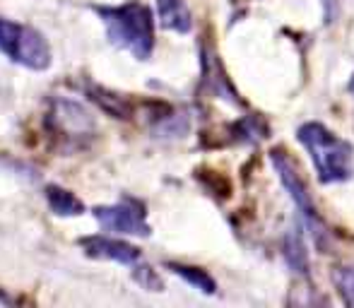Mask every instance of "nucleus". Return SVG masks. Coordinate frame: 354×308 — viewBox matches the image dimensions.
I'll use <instances>...</instances> for the list:
<instances>
[{
  "instance_id": "obj_13",
  "label": "nucleus",
  "mask_w": 354,
  "mask_h": 308,
  "mask_svg": "<svg viewBox=\"0 0 354 308\" xmlns=\"http://www.w3.org/2000/svg\"><path fill=\"white\" fill-rule=\"evenodd\" d=\"M335 285L342 301L347 306H354V267H340V270H335Z\"/></svg>"
},
{
  "instance_id": "obj_9",
  "label": "nucleus",
  "mask_w": 354,
  "mask_h": 308,
  "mask_svg": "<svg viewBox=\"0 0 354 308\" xmlns=\"http://www.w3.org/2000/svg\"><path fill=\"white\" fill-rule=\"evenodd\" d=\"M157 12L164 29L178 34H188L193 29V17L186 0H157Z\"/></svg>"
},
{
  "instance_id": "obj_10",
  "label": "nucleus",
  "mask_w": 354,
  "mask_h": 308,
  "mask_svg": "<svg viewBox=\"0 0 354 308\" xmlns=\"http://www.w3.org/2000/svg\"><path fill=\"white\" fill-rule=\"evenodd\" d=\"M46 200H48V207H51L58 217H77L84 212L82 200L61 186H48L46 188Z\"/></svg>"
},
{
  "instance_id": "obj_12",
  "label": "nucleus",
  "mask_w": 354,
  "mask_h": 308,
  "mask_svg": "<svg viewBox=\"0 0 354 308\" xmlns=\"http://www.w3.org/2000/svg\"><path fill=\"white\" fill-rule=\"evenodd\" d=\"M167 267L174 272V275L183 277V280L188 282V285H193L196 289L205 291V294H214V289H217V285H214V280L210 275H207L205 270H201V267H188V265H178V262H167Z\"/></svg>"
},
{
  "instance_id": "obj_2",
  "label": "nucleus",
  "mask_w": 354,
  "mask_h": 308,
  "mask_svg": "<svg viewBox=\"0 0 354 308\" xmlns=\"http://www.w3.org/2000/svg\"><path fill=\"white\" fill-rule=\"evenodd\" d=\"M297 137L311 154L321 183H342L354 173V150L350 142L333 135L321 123H304Z\"/></svg>"
},
{
  "instance_id": "obj_3",
  "label": "nucleus",
  "mask_w": 354,
  "mask_h": 308,
  "mask_svg": "<svg viewBox=\"0 0 354 308\" xmlns=\"http://www.w3.org/2000/svg\"><path fill=\"white\" fill-rule=\"evenodd\" d=\"M0 53L29 70H46L51 66V48L39 29L0 17Z\"/></svg>"
},
{
  "instance_id": "obj_6",
  "label": "nucleus",
  "mask_w": 354,
  "mask_h": 308,
  "mask_svg": "<svg viewBox=\"0 0 354 308\" xmlns=\"http://www.w3.org/2000/svg\"><path fill=\"white\" fill-rule=\"evenodd\" d=\"M48 126L66 140H80L94 133V118L82 104L73 99H53L51 113H48Z\"/></svg>"
},
{
  "instance_id": "obj_15",
  "label": "nucleus",
  "mask_w": 354,
  "mask_h": 308,
  "mask_svg": "<svg viewBox=\"0 0 354 308\" xmlns=\"http://www.w3.org/2000/svg\"><path fill=\"white\" fill-rule=\"evenodd\" d=\"M0 304H10V299H8V296L3 294V291H0Z\"/></svg>"
},
{
  "instance_id": "obj_14",
  "label": "nucleus",
  "mask_w": 354,
  "mask_h": 308,
  "mask_svg": "<svg viewBox=\"0 0 354 308\" xmlns=\"http://www.w3.org/2000/svg\"><path fill=\"white\" fill-rule=\"evenodd\" d=\"M133 277H136V282L142 287V289L147 291H162L164 289V282L159 280V275L152 270V267L142 265V267H136V272H133Z\"/></svg>"
},
{
  "instance_id": "obj_8",
  "label": "nucleus",
  "mask_w": 354,
  "mask_h": 308,
  "mask_svg": "<svg viewBox=\"0 0 354 308\" xmlns=\"http://www.w3.org/2000/svg\"><path fill=\"white\" fill-rule=\"evenodd\" d=\"M203 84L210 89L214 97H222L232 104H239L236 89H234L232 82L224 77L217 56H212V53H207V51H203Z\"/></svg>"
},
{
  "instance_id": "obj_16",
  "label": "nucleus",
  "mask_w": 354,
  "mask_h": 308,
  "mask_svg": "<svg viewBox=\"0 0 354 308\" xmlns=\"http://www.w3.org/2000/svg\"><path fill=\"white\" fill-rule=\"evenodd\" d=\"M350 89H352V92H354V77H352V82H350Z\"/></svg>"
},
{
  "instance_id": "obj_5",
  "label": "nucleus",
  "mask_w": 354,
  "mask_h": 308,
  "mask_svg": "<svg viewBox=\"0 0 354 308\" xmlns=\"http://www.w3.org/2000/svg\"><path fill=\"white\" fill-rule=\"evenodd\" d=\"M94 217L102 229L126 236H149V224L145 220V207L138 200H123L118 205L94 207Z\"/></svg>"
},
{
  "instance_id": "obj_7",
  "label": "nucleus",
  "mask_w": 354,
  "mask_h": 308,
  "mask_svg": "<svg viewBox=\"0 0 354 308\" xmlns=\"http://www.w3.org/2000/svg\"><path fill=\"white\" fill-rule=\"evenodd\" d=\"M80 246L84 248L89 258H97V260H116L123 262V265H136L140 260V248L131 246L126 241H118V238L84 236L80 238Z\"/></svg>"
},
{
  "instance_id": "obj_4",
  "label": "nucleus",
  "mask_w": 354,
  "mask_h": 308,
  "mask_svg": "<svg viewBox=\"0 0 354 308\" xmlns=\"http://www.w3.org/2000/svg\"><path fill=\"white\" fill-rule=\"evenodd\" d=\"M270 162H272V166H275L277 176H280L282 186L287 188L289 195H292L294 205H297L299 212H301L306 227L311 229L313 238H316V246L323 251V248H326L328 229H326V224L321 222V217H318L316 205L311 202V193H308L306 186H304L301 176H299V171H297V166L289 162V157L284 152H272L270 154ZM323 253H326V251H323Z\"/></svg>"
},
{
  "instance_id": "obj_11",
  "label": "nucleus",
  "mask_w": 354,
  "mask_h": 308,
  "mask_svg": "<svg viewBox=\"0 0 354 308\" xmlns=\"http://www.w3.org/2000/svg\"><path fill=\"white\" fill-rule=\"evenodd\" d=\"M284 258H287L289 267L299 275H306L308 270V256H306V248H304L301 241V233L299 231H289L287 233V241H284Z\"/></svg>"
},
{
  "instance_id": "obj_1",
  "label": "nucleus",
  "mask_w": 354,
  "mask_h": 308,
  "mask_svg": "<svg viewBox=\"0 0 354 308\" xmlns=\"http://www.w3.org/2000/svg\"><path fill=\"white\" fill-rule=\"evenodd\" d=\"M111 44L133 53L138 61H147L154 48V17L142 3H126L116 8H97Z\"/></svg>"
}]
</instances>
